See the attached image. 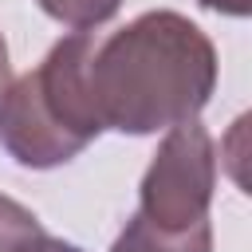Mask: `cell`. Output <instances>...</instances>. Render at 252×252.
<instances>
[{"label": "cell", "instance_id": "6da1fadb", "mask_svg": "<svg viewBox=\"0 0 252 252\" xmlns=\"http://www.w3.org/2000/svg\"><path fill=\"white\" fill-rule=\"evenodd\" d=\"M87 79L102 130L158 134L205 110L217 87V51L193 20L146 12L94 39Z\"/></svg>", "mask_w": 252, "mask_h": 252}, {"label": "cell", "instance_id": "7a4b0ae2", "mask_svg": "<svg viewBox=\"0 0 252 252\" xmlns=\"http://www.w3.org/2000/svg\"><path fill=\"white\" fill-rule=\"evenodd\" d=\"M91 51H94V35L75 32L59 39L35 71L4 87L0 146L20 165L28 169L63 165L102 134L87 79Z\"/></svg>", "mask_w": 252, "mask_h": 252}, {"label": "cell", "instance_id": "3957f363", "mask_svg": "<svg viewBox=\"0 0 252 252\" xmlns=\"http://www.w3.org/2000/svg\"><path fill=\"white\" fill-rule=\"evenodd\" d=\"M217 185V150L209 130L189 118L169 126L146 177H142V217L158 228L181 232L209 220V201Z\"/></svg>", "mask_w": 252, "mask_h": 252}, {"label": "cell", "instance_id": "277c9868", "mask_svg": "<svg viewBox=\"0 0 252 252\" xmlns=\"http://www.w3.org/2000/svg\"><path fill=\"white\" fill-rule=\"evenodd\" d=\"M110 252H213V228H209V220H201V224H193V228L169 232V228L150 224V220L138 213V217H130V224L118 232V240H114Z\"/></svg>", "mask_w": 252, "mask_h": 252}, {"label": "cell", "instance_id": "5b68a950", "mask_svg": "<svg viewBox=\"0 0 252 252\" xmlns=\"http://www.w3.org/2000/svg\"><path fill=\"white\" fill-rule=\"evenodd\" d=\"M35 4L51 20H59V24L75 28V32H91V28L106 24L122 8V0H35Z\"/></svg>", "mask_w": 252, "mask_h": 252}, {"label": "cell", "instance_id": "8992f818", "mask_svg": "<svg viewBox=\"0 0 252 252\" xmlns=\"http://www.w3.org/2000/svg\"><path fill=\"white\" fill-rule=\"evenodd\" d=\"M35 232H43L39 217L32 209H24L20 201H12V197L0 193V252H12L20 240H28Z\"/></svg>", "mask_w": 252, "mask_h": 252}, {"label": "cell", "instance_id": "52a82bcc", "mask_svg": "<svg viewBox=\"0 0 252 252\" xmlns=\"http://www.w3.org/2000/svg\"><path fill=\"white\" fill-rule=\"evenodd\" d=\"M12 252H83L79 244H67V240H59V236H47V232H35V236H28V240H20Z\"/></svg>", "mask_w": 252, "mask_h": 252}, {"label": "cell", "instance_id": "ba28073f", "mask_svg": "<svg viewBox=\"0 0 252 252\" xmlns=\"http://www.w3.org/2000/svg\"><path fill=\"white\" fill-rule=\"evenodd\" d=\"M201 4L213 12H224V16H248V8H252V0H201Z\"/></svg>", "mask_w": 252, "mask_h": 252}, {"label": "cell", "instance_id": "9c48e42d", "mask_svg": "<svg viewBox=\"0 0 252 252\" xmlns=\"http://www.w3.org/2000/svg\"><path fill=\"white\" fill-rule=\"evenodd\" d=\"M12 83V67H8V43H4V35H0V94H4V87Z\"/></svg>", "mask_w": 252, "mask_h": 252}]
</instances>
